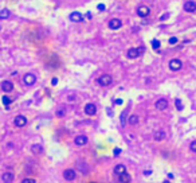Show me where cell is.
I'll return each instance as SVG.
<instances>
[{"label": "cell", "instance_id": "d4e9b609", "mask_svg": "<svg viewBox=\"0 0 196 183\" xmlns=\"http://www.w3.org/2000/svg\"><path fill=\"white\" fill-rule=\"evenodd\" d=\"M175 104H176V109H177V111H183V104H181V101L179 100V98H176V100H175Z\"/></svg>", "mask_w": 196, "mask_h": 183}, {"label": "cell", "instance_id": "8992f818", "mask_svg": "<svg viewBox=\"0 0 196 183\" xmlns=\"http://www.w3.org/2000/svg\"><path fill=\"white\" fill-rule=\"evenodd\" d=\"M184 11L185 12H188V14H192V12H195L196 11V3L195 1H192V0H188V1H185L184 3Z\"/></svg>", "mask_w": 196, "mask_h": 183}, {"label": "cell", "instance_id": "83f0119b", "mask_svg": "<svg viewBox=\"0 0 196 183\" xmlns=\"http://www.w3.org/2000/svg\"><path fill=\"white\" fill-rule=\"evenodd\" d=\"M176 43H177V38H175V36L169 38V44H176Z\"/></svg>", "mask_w": 196, "mask_h": 183}, {"label": "cell", "instance_id": "d590c367", "mask_svg": "<svg viewBox=\"0 0 196 183\" xmlns=\"http://www.w3.org/2000/svg\"><path fill=\"white\" fill-rule=\"evenodd\" d=\"M0 31H1V26H0Z\"/></svg>", "mask_w": 196, "mask_h": 183}, {"label": "cell", "instance_id": "7a4b0ae2", "mask_svg": "<svg viewBox=\"0 0 196 183\" xmlns=\"http://www.w3.org/2000/svg\"><path fill=\"white\" fill-rule=\"evenodd\" d=\"M144 51V49L142 47H132L129 49V51H128V58H130V59H134V58L140 57V54Z\"/></svg>", "mask_w": 196, "mask_h": 183}, {"label": "cell", "instance_id": "484cf974", "mask_svg": "<svg viewBox=\"0 0 196 183\" xmlns=\"http://www.w3.org/2000/svg\"><path fill=\"white\" fill-rule=\"evenodd\" d=\"M22 183H36V180L32 179V178H26V179L22 180Z\"/></svg>", "mask_w": 196, "mask_h": 183}, {"label": "cell", "instance_id": "d6a6232c", "mask_svg": "<svg viewBox=\"0 0 196 183\" xmlns=\"http://www.w3.org/2000/svg\"><path fill=\"white\" fill-rule=\"evenodd\" d=\"M98 10H99V11H105V6H104V4H99V6H98Z\"/></svg>", "mask_w": 196, "mask_h": 183}, {"label": "cell", "instance_id": "9a60e30c", "mask_svg": "<svg viewBox=\"0 0 196 183\" xmlns=\"http://www.w3.org/2000/svg\"><path fill=\"white\" fill-rule=\"evenodd\" d=\"M118 180H120L121 183H130V180H132V177H130L129 174L124 172V174H121V175H118Z\"/></svg>", "mask_w": 196, "mask_h": 183}, {"label": "cell", "instance_id": "4316f807", "mask_svg": "<svg viewBox=\"0 0 196 183\" xmlns=\"http://www.w3.org/2000/svg\"><path fill=\"white\" fill-rule=\"evenodd\" d=\"M190 148H191V151H192V152H196V140H195V142L191 143Z\"/></svg>", "mask_w": 196, "mask_h": 183}, {"label": "cell", "instance_id": "3957f363", "mask_svg": "<svg viewBox=\"0 0 196 183\" xmlns=\"http://www.w3.org/2000/svg\"><path fill=\"white\" fill-rule=\"evenodd\" d=\"M183 67V62L180 59H177V58H173V59L169 61V69L172 71H177V70H180Z\"/></svg>", "mask_w": 196, "mask_h": 183}, {"label": "cell", "instance_id": "cb8c5ba5", "mask_svg": "<svg viewBox=\"0 0 196 183\" xmlns=\"http://www.w3.org/2000/svg\"><path fill=\"white\" fill-rule=\"evenodd\" d=\"M11 102H12V100H11L8 96H3V104L6 105V108H8V105H10Z\"/></svg>", "mask_w": 196, "mask_h": 183}, {"label": "cell", "instance_id": "1f68e13d", "mask_svg": "<svg viewBox=\"0 0 196 183\" xmlns=\"http://www.w3.org/2000/svg\"><path fill=\"white\" fill-rule=\"evenodd\" d=\"M51 84H53V85H57V84H58V78H53V79H51Z\"/></svg>", "mask_w": 196, "mask_h": 183}, {"label": "cell", "instance_id": "30bf717a", "mask_svg": "<svg viewBox=\"0 0 196 183\" xmlns=\"http://www.w3.org/2000/svg\"><path fill=\"white\" fill-rule=\"evenodd\" d=\"M85 113L87 114V116H94L95 113H97V107H95V104H86L85 107Z\"/></svg>", "mask_w": 196, "mask_h": 183}, {"label": "cell", "instance_id": "e0dca14e", "mask_svg": "<svg viewBox=\"0 0 196 183\" xmlns=\"http://www.w3.org/2000/svg\"><path fill=\"white\" fill-rule=\"evenodd\" d=\"M126 172V167L124 166V164H117L116 167H114V174L116 175H121V174Z\"/></svg>", "mask_w": 196, "mask_h": 183}, {"label": "cell", "instance_id": "6da1fadb", "mask_svg": "<svg viewBox=\"0 0 196 183\" xmlns=\"http://www.w3.org/2000/svg\"><path fill=\"white\" fill-rule=\"evenodd\" d=\"M98 82V85H101V86H109L113 82V78H111V76H109V74H102L99 78L97 79Z\"/></svg>", "mask_w": 196, "mask_h": 183}, {"label": "cell", "instance_id": "f1b7e54d", "mask_svg": "<svg viewBox=\"0 0 196 183\" xmlns=\"http://www.w3.org/2000/svg\"><path fill=\"white\" fill-rule=\"evenodd\" d=\"M113 154H114V156H118V155L121 154V149H120V148H114Z\"/></svg>", "mask_w": 196, "mask_h": 183}, {"label": "cell", "instance_id": "ba28073f", "mask_svg": "<svg viewBox=\"0 0 196 183\" xmlns=\"http://www.w3.org/2000/svg\"><path fill=\"white\" fill-rule=\"evenodd\" d=\"M13 124H15V127H18V128H22V127H24L26 124H27V119H26V116H23V114H19V116L15 117Z\"/></svg>", "mask_w": 196, "mask_h": 183}, {"label": "cell", "instance_id": "4dcf8cb0", "mask_svg": "<svg viewBox=\"0 0 196 183\" xmlns=\"http://www.w3.org/2000/svg\"><path fill=\"white\" fill-rule=\"evenodd\" d=\"M114 104H116V105H121V104H122V100H121V98H118V100H116V101H114Z\"/></svg>", "mask_w": 196, "mask_h": 183}, {"label": "cell", "instance_id": "f546056e", "mask_svg": "<svg viewBox=\"0 0 196 183\" xmlns=\"http://www.w3.org/2000/svg\"><path fill=\"white\" fill-rule=\"evenodd\" d=\"M57 116L58 117H63L65 116V111H62V109H60V111H58L57 112Z\"/></svg>", "mask_w": 196, "mask_h": 183}, {"label": "cell", "instance_id": "4fadbf2b", "mask_svg": "<svg viewBox=\"0 0 196 183\" xmlns=\"http://www.w3.org/2000/svg\"><path fill=\"white\" fill-rule=\"evenodd\" d=\"M1 90L6 93H10L13 90V84L11 81H3L1 82Z\"/></svg>", "mask_w": 196, "mask_h": 183}, {"label": "cell", "instance_id": "5bb4252c", "mask_svg": "<svg viewBox=\"0 0 196 183\" xmlns=\"http://www.w3.org/2000/svg\"><path fill=\"white\" fill-rule=\"evenodd\" d=\"M69 19L71 20V22H74V23H81L83 20V16L81 15L79 12H71V14H70V16H69Z\"/></svg>", "mask_w": 196, "mask_h": 183}, {"label": "cell", "instance_id": "8fae6325", "mask_svg": "<svg viewBox=\"0 0 196 183\" xmlns=\"http://www.w3.org/2000/svg\"><path fill=\"white\" fill-rule=\"evenodd\" d=\"M77 177V174L74 170H71V168H67V170L63 171V178L66 180H74Z\"/></svg>", "mask_w": 196, "mask_h": 183}, {"label": "cell", "instance_id": "277c9868", "mask_svg": "<svg viewBox=\"0 0 196 183\" xmlns=\"http://www.w3.org/2000/svg\"><path fill=\"white\" fill-rule=\"evenodd\" d=\"M23 82H24V85L27 86H32L36 82V77L32 74V73H27L24 77H23Z\"/></svg>", "mask_w": 196, "mask_h": 183}, {"label": "cell", "instance_id": "7c38bea8", "mask_svg": "<svg viewBox=\"0 0 196 183\" xmlns=\"http://www.w3.org/2000/svg\"><path fill=\"white\" fill-rule=\"evenodd\" d=\"M74 143H75V145H78V147H82V145L87 144V136H85V135L77 136L75 139H74Z\"/></svg>", "mask_w": 196, "mask_h": 183}, {"label": "cell", "instance_id": "52a82bcc", "mask_svg": "<svg viewBox=\"0 0 196 183\" xmlns=\"http://www.w3.org/2000/svg\"><path fill=\"white\" fill-rule=\"evenodd\" d=\"M121 26H122V22L118 18H113L109 20V29L110 30H120Z\"/></svg>", "mask_w": 196, "mask_h": 183}, {"label": "cell", "instance_id": "ffe728a7", "mask_svg": "<svg viewBox=\"0 0 196 183\" xmlns=\"http://www.w3.org/2000/svg\"><path fill=\"white\" fill-rule=\"evenodd\" d=\"M153 137H155L156 142H161V140L165 139V133L163 132V131H157V132L155 133V136H153Z\"/></svg>", "mask_w": 196, "mask_h": 183}, {"label": "cell", "instance_id": "603a6c76", "mask_svg": "<svg viewBox=\"0 0 196 183\" xmlns=\"http://www.w3.org/2000/svg\"><path fill=\"white\" fill-rule=\"evenodd\" d=\"M160 41H158V39H153L152 41V49H155V50H158V49H160Z\"/></svg>", "mask_w": 196, "mask_h": 183}, {"label": "cell", "instance_id": "7402d4cb", "mask_svg": "<svg viewBox=\"0 0 196 183\" xmlns=\"http://www.w3.org/2000/svg\"><path fill=\"white\" fill-rule=\"evenodd\" d=\"M126 114H128V111H124L122 112V114H121V117H120V120H121V125H125V123H126Z\"/></svg>", "mask_w": 196, "mask_h": 183}, {"label": "cell", "instance_id": "9c48e42d", "mask_svg": "<svg viewBox=\"0 0 196 183\" xmlns=\"http://www.w3.org/2000/svg\"><path fill=\"white\" fill-rule=\"evenodd\" d=\"M155 105H156V109H157V111H165L168 108V101L165 98H158Z\"/></svg>", "mask_w": 196, "mask_h": 183}, {"label": "cell", "instance_id": "44dd1931", "mask_svg": "<svg viewBox=\"0 0 196 183\" xmlns=\"http://www.w3.org/2000/svg\"><path fill=\"white\" fill-rule=\"evenodd\" d=\"M31 151L34 152V154H42V152H43V147H42L40 144H34L31 147Z\"/></svg>", "mask_w": 196, "mask_h": 183}, {"label": "cell", "instance_id": "e575fe53", "mask_svg": "<svg viewBox=\"0 0 196 183\" xmlns=\"http://www.w3.org/2000/svg\"><path fill=\"white\" fill-rule=\"evenodd\" d=\"M163 183H169V182H168V180H164V182H163Z\"/></svg>", "mask_w": 196, "mask_h": 183}, {"label": "cell", "instance_id": "2e32d148", "mask_svg": "<svg viewBox=\"0 0 196 183\" xmlns=\"http://www.w3.org/2000/svg\"><path fill=\"white\" fill-rule=\"evenodd\" d=\"M1 180H3L4 183H11L13 180V174L12 172H4L3 175H1Z\"/></svg>", "mask_w": 196, "mask_h": 183}, {"label": "cell", "instance_id": "ac0fdd59", "mask_svg": "<svg viewBox=\"0 0 196 183\" xmlns=\"http://www.w3.org/2000/svg\"><path fill=\"white\" fill-rule=\"evenodd\" d=\"M10 15H11V12H10V10L8 8H3V10L0 11V19L3 20V19H8L10 18Z\"/></svg>", "mask_w": 196, "mask_h": 183}, {"label": "cell", "instance_id": "5b68a950", "mask_svg": "<svg viewBox=\"0 0 196 183\" xmlns=\"http://www.w3.org/2000/svg\"><path fill=\"white\" fill-rule=\"evenodd\" d=\"M151 14V8L148 6H138L137 7V15L140 18H146Z\"/></svg>", "mask_w": 196, "mask_h": 183}, {"label": "cell", "instance_id": "8d00e7d4", "mask_svg": "<svg viewBox=\"0 0 196 183\" xmlns=\"http://www.w3.org/2000/svg\"><path fill=\"white\" fill-rule=\"evenodd\" d=\"M90 183H95V182H90Z\"/></svg>", "mask_w": 196, "mask_h": 183}, {"label": "cell", "instance_id": "836d02e7", "mask_svg": "<svg viewBox=\"0 0 196 183\" xmlns=\"http://www.w3.org/2000/svg\"><path fill=\"white\" fill-rule=\"evenodd\" d=\"M144 174H145V175H151V174H152V171H149V170H146V171H145V172H144Z\"/></svg>", "mask_w": 196, "mask_h": 183}, {"label": "cell", "instance_id": "d6986e66", "mask_svg": "<svg viewBox=\"0 0 196 183\" xmlns=\"http://www.w3.org/2000/svg\"><path fill=\"white\" fill-rule=\"evenodd\" d=\"M138 116L137 114H132V116H129V119H128V123L130 124V125H136V124H138Z\"/></svg>", "mask_w": 196, "mask_h": 183}]
</instances>
